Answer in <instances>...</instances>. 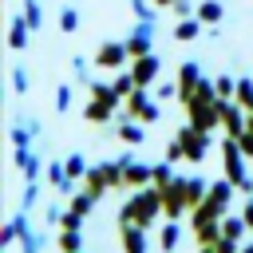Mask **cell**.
Segmentation results:
<instances>
[{"instance_id": "1", "label": "cell", "mask_w": 253, "mask_h": 253, "mask_svg": "<svg viewBox=\"0 0 253 253\" xmlns=\"http://www.w3.org/2000/svg\"><path fill=\"white\" fill-rule=\"evenodd\" d=\"M158 194H162L166 217H182L186 210H194V206L210 194V182H206V178H182V174H174V182L162 186Z\"/></svg>"}, {"instance_id": "2", "label": "cell", "mask_w": 253, "mask_h": 253, "mask_svg": "<svg viewBox=\"0 0 253 253\" xmlns=\"http://www.w3.org/2000/svg\"><path fill=\"white\" fill-rule=\"evenodd\" d=\"M158 213H166L162 210V194H158V186H138L126 202H123V210H119V221H134V225H154L158 221Z\"/></svg>"}, {"instance_id": "3", "label": "cell", "mask_w": 253, "mask_h": 253, "mask_svg": "<svg viewBox=\"0 0 253 253\" xmlns=\"http://www.w3.org/2000/svg\"><path fill=\"white\" fill-rule=\"evenodd\" d=\"M245 158H249V154H245V150H241V142L229 134V138L221 142V174H225L229 182H237V190H241V194H253V178L245 174Z\"/></svg>"}, {"instance_id": "4", "label": "cell", "mask_w": 253, "mask_h": 253, "mask_svg": "<svg viewBox=\"0 0 253 253\" xmlns=\"http://www.w3.org/2000/svg\"><path fill=\"white\" fill-rule=\"evenodd\" d=\"M119 91H115V83H91V99H87V107H83V119L87 123H107L111 115H115V107H119Z\"/></svg>"}, {"instance_id": "5", "label": "cell", "mask_w": 253, "mask_h": 253, "mask_svg": "<svg viewBox=\"0 0 253 253\" xmlns=\"http://www.w3.org/2000/svg\"><path fill=\"white\" fill-rule=\"evenodd\" d=\"M83 186H87L95 198H103L107 190L126 186V182H123V162H99V166H91V170H87V178H83Z\"/></svg>"}, {"instance_id": "6", "label": "cell", "mask_w": 253, "mask_h": 253, "mask_svg": "<svg viewBox=\"0 0 253 253\" xmlns=\"http://www.w3.org/2000/svg\"><path fill=\"white\" fill-rule=\"evenodd\" d=\"M174 138L182 142V154H186V162H202V158L210 154V130H198L194 123L178 126V134H174Z\"/></svg>"}, {"instance_id": "7", "label": "cell", "mask_w": 253, "mask_h": 253, "mask_svg": "<svg viewBox=\"0 0 253 253\" xmlns=\"http://www.w3.org/2000/svg\"><path fill=\"white\" fill-rule=\"evenodd\" d=\"M95 63L107 67V71H119L123 63H130V51H126V40H107L99 51H95Z\"/></svg>"}, {"instance_id": "8", "label": "cell", "mask_w": 253, "mask_h": 253, "mask_svg": "<svg viewBox=\"0 0 253 253\" xmlns=\"http://www.w3.org/2000/svg\"><path fill=\"white\" fill-rule=\"evenodd\" d=\"M126 51H130V59L154 51V20H138L134 24V32L126 36Z\"/></svg>"}, {"instance_id": "9", "label": "cell", "mask_w": 253, "mask_h": 253, "mask_svg": "<svg viewBox=\"0 0 253 253\" xmlns=\"http://www.w3.org/2000/svg\"><path fill=\"white\" fill-rule=\"evenodd\" d=\"M158 71H162V59H158L154 51H146V55H134V59H130V75H134V83H138V87H150V83L158 79Z\"/></svg>"}, {"instance_id": "10", "label": "cell", "mask_w": 253, "mask_h": 253, "mask_svg": "<svg viewBox=\"0 0 253 253\" xmlns=\"http://www.w3.org/2000/svg\"><path fill=\"white\" fill-rule=\"evenodd\" d=\"M119 162H123V182H126V186H134V190H138V186H150V182H154V166L138 162L134 154H123Z\"/></svg>"}, {"instance_id": "11", "label": "cell", "mask_w": 253, "mask_h": 253, "mask_svg": "<svg viewBox=\"0 0 253 253\" xmlns=\"http://www.w3.org/2000/svg\"><path fill=\"white\" fill-rule=\"evenodd\" d=\"M245 123H249V111L237 103V99H221V126H225V134H241L245 130Z\"/></svg>"}, {"instance_id": "12", "label": "cell", "mask_w": 253, "mask_h": 253, "mask_svg": "<svg viewBox=\"0 0 253 253\" xmlns=\"http://www.w3.org/2000/svg\"><path fill=\"white\" fill-rule=\"evenodd\" d=\"M126 115H134V119H142V123H154V119H158V103L146 99V87H134V91L126 95Z\"/></svg>"}, {"instance_id": "13", "label": "cell", "mask_w": 253, "mask_h": 253, "mask_svg": "<svg viewBox=\"0 0 253 253\" xmlns=\"http://www.w3.org/2000/svg\"><path fill=\"white\" fill-rule=\"evenodd\" d=\"M119 237H123V253H146V225L119 221Z\"/></svg>"}, {"instance_id": "14", "label": "cell", "mask_w": 253, "mask_h": 253, "mask_svg": "<svg viewBox=\"0 0 253 253\" xmlns=\"http://www.w3.org/2000/svg\"><path fill=\"white\" fill-rule=\"evenodd\" d=\"M198 83H202V71H198V63H194V59H186V63L178 67V99L186 103V99L198 91Z\"/></svg>"}, {"instance_id": "15", "label": "cell", "mask_w": 253, "mask_h": 253, "mask_svg": "<svg viewBox=\"0 0 253 253\" xmlns=\"http://www.w3.org/2000/svg\"><path fill=\"white\" fill-rule=\"evenodd\" d=\"M8 28H12V32H8V47H12V51H24L28 40H32V24H28V16H12Z\"/></svg>"}, {"instance_id": "16", "label": "cell", "mask_w": 253, "mask_h": 253, "mask_svg": "<svg viewBox=\"0 0 253 253\" xmlns=\"http://www.w3.org/2000/svg\"><path fill=\"white\" fill-rule=\"evenodd\" d=\"M119 138H123L126 146H138V142L146 138V126H142V119L134 123V115H126V119L119 123Z\"/></svg>"}, {"instance_id": "17", "label": "cell", "mask_w": 253, "mask_h": 253, "mask_svg": "<svg viewBox=\"0 0 253 253\" xmlns=\"http://www.w3.org/2000/svg\"><path fill=\"white\" fill-rule=\"evenodd\" d=\"M36 134H40V123H36V119H20V123L12 126V134H8V138H12V146H32V138H36Z\"/></svg>"}, {"instance_id": "18", "label": "cell", "mask_w": 253, "mask_h": 253, "mask_svg": "<svg viewBox=\"0 0 253 253\" xmlns=\"http://www.w3.org/2000/svg\"><path fill=\"white\" fill-rule=\"evenodd\" d=\"M178 241H182V221H178V217H170V221L162 225V233H158V245H162V253H174V249H178Z\"/></svg>"}, {"instance_id": "19", "label": "cell", "mask_w": 253, "mask_h": 253, "mask_svg": "<svg viewBox=\"0 0 253 253\" xmlns=\"http://www.w3.org/2000/svg\"><path fill=\"white\" fill-rule=\"evenodd\" d=\"M206 28H213V24H221V16H225V8H221V0H202L198 4V12H194Z\"/></svg>"}, {"instance_id": "20", "label": "cell", "mask_w": 253, "mask_h": 253, "mask_svg": "<svg viewBox=\"0 0 253 253\" xmlns=\"http://www.w3.org/2000/svg\"><path fill=\"white\" fill-rule=\"evenodd\" d=\"M47 182H51L59 194H71V190H75V182L67 178V162H51V166H47Z\"/></svg>"}, {"instance_id": "21", "label": "cell", "mask_w": 253, "mask_h": 253, "mask_svg": "<svg viewBox=\"0 0 253 253\" xmlns=\"http://www.w3.org/2000/svg\"><path fill=\"white\" fill-rule=\"evenodd\" d=\"M245 229H249V221L237 213V217H221V237H229V241H237V245H245Z\"/></svg>"}, {"instance_id": "22", "label": "cell", "mask_w": 253, "mask_h": 253, "mask_svg": "<svg viewBox=\"0 0 253 253\" xmlns=\"http://www.w3.org/2000/svg\"><path fill=\"white\" fill-rule=\"evenodd\" d=\"M202 28H206V24H202L198 16H186V20H178L174 40H182V43H186V40H198V36H202Z\"/></svg>"}, {"instance_id": "23", "label": "cell", "mask_w": 253, "mask_h": 253, "mask_svg": "<svg viewBox=\"0 0 253 253\" xmlns=\"http://www.w3.org/2000/svg\"><path fill=\"white\" fill-rule=\"evenodd\" d=\"M63 162H67V178H71V182H83V178H87V170H91L83 154H67Z\"/></svg>"}, {"instance_id": "24", "label": "cell", "mask_w": 253, "mask_h": 253, "mask_svg": "<svg viewBox=\"0 0 253 253\" xmlns=\"http://www.w3.org/2000/svg\"><path fill=\"white\" fill-rule=\"evenodd\" d=\"M59 253H83L79 229H59Z\"/></svg>"}, {"instance_id": "25", "label": "cell", "mask_w": 253, "mask_h": 253, "mask_svg": "<svg viewBox=\"0 0 253 253\" xmlns=\"http://www.w3.org/2000/svg\"><path fill=\"white\" fill-rule=\"evenodd\" d=\"M95 202H99V198H95V194H91V190H87V186H83V194H75V198H71V210H75V213H83V217H87V213H91V210H95Z\"/></svg>"}, {"instance_id": "26", "label": "cell", "mask_w": 253, "mask_h": 253, "mask_svg": "<svg viewBox=\"0 0 253 253\" xmlns=\"http://www.w3.org/2000/svg\"><path fill=\"white\" fill-rule=\"evenodd\" d=\"M245 111H253V79H237V95H233Z\"/></svg>"}, {"instance_id": "27", "label": "cell", "mask_w": 253, "mask_h": 253, "mask_svg": "<svg viewBox=\"0 0 253 253\" xmlns=\"http://www.w3.org/2000/svg\"><path fill=\"white\" fill-rule=\"evenodd\" d=\"M59 32H79V12L75 8H59Z\"/></svg>"}, {"instance_id": "28", "label": "cell", "mask_w": 253, "mask_h": 253, "mask_svg": "<svg viewBox=\"0 0 253 253\" xmlns=\"http://www.w3.org/2000/svg\"><path fill=\"white\" fill-rule=\"evenodd\" d=\"M71 67H75V79H79V83H87V87L95 83V79H91V67H87V55H71Z\"/></svg>"}, {"instance_id": "29", "label": "cell", "mask_w": 253, "mask_h": 253, "mask_svg": "<svg viewBox=\"0 0 253 253\" xmlns=\"http://www.w3.org/2000/svg\"><path fill=\"white\" fill-rule=\"evenodd\" d=\"M24 16H28L32 32H36V28H43V12H40V0H24Z\"/></svg>"}, {"instance_id": "30", "label": "cell", "mask_w": 253, "mask_h": 253, "mask_svg": "<svg viewBox=\"0 0 253 253\" xmlns=\"http://www.w3.org/2000/svg\"><path fill=\"white\" fill-rule=\"evenodd\" d=\"M12 87H16V95H28V67L24 63L12 67Z\"/></svg>"}, {"instance_id": "31", "label": "cell", "mask_w": 253, "mask_h": 253, "mask_svg": "<svg viewBox=\"0 0 253 253\" xmlns=\"http://www.w3.org/2000/svg\"><path fill=\"white\" fill-rule=\"evenodd\" d=\"M213 83H217V99H233V95H237V79H229V75H217Z\"/></svg>"}, {"instance_id": "32", "label": "cell", "mask_w": 253, "mask_h": 253, "mask_svg": "<svg viewBox=\"0 0 253 253\" xmlns=\"http://www.w3.org/2000/svg\"><path fill=\"white\" fill-rule=\"evenodd\" d=\"M36 202H40V182H28L24 186V198H20V210H32Z\"/></svg>"}, {"instance_id": "33", "label": "cell", "mask_w": 253, "mask_h": 253, "mask_svg": "<svg viewBox=\"0 0 253 253\" xmlns=\"http://www.w3.org/2000/svg\"><path fill=\"white\" fill-rule=\"evenodd\" d=\"M237 142H241V150L253 158V111H249V123H245V130L237 134Z\"/></svg>"}, {"instance_id": "34", "label": "cell", "mask_w": 253, "mask_h": 253, "mask_svg": "<svg viewBox=\"0 0 253 253\" xmlns=\"http://www.w3.org/2000/svg\"><path fill=\"white\" fill-rule=\"evenodd\" d=\"M67 107H71V87L59 83V87H55V111H67Z\"/></svg>"}, {"instance_id": "35", "label": "cell", "mask_w": 253, "mask_h": 253, "mask_svg": "<svg viewBox=\"0 0 253 253\" xmlns=\"http://www.w3.org/2000/svg\"><path fill=\"white\" fill-rule=\"evenodd\" d=\"M12 241H20V229H16V221H12V217H8V225H4V229H0V245H4V249H8V245H12Z\"/></svg>"}, {"instance_id": "36", "label": "cell", "mask_w": 253, "mask_h": 253, "mask_svg": "<svg viewBox=\"0 0 253 253\" xmlns=\"http://www.w3.org/2000/svg\"><path fill=\"white\" fill-rule=\"evenodd\" d=\"M59 225H63V229H83V213H75V210H67V213L59 217Z\"/></svg>"}, {"instance_id": "37", "label": "cell", "mask_w": 253, "mask_h": 253, "mask_svg": "<svg viewBox=\"0 0 253 253\" xmlns=\"http://www.w3.org/2000/svg\"><path fill=\"white\" fill-rule=\"evenodd\" d=\"M166 158H170V162H186V154H182V142H178V138L166 146Z\"/></svg>"}, {"instance_id": "38", "label": "cell", "mask_w": 253, "mask_h": 253, "mask_svg": "<svg viewBox=\"0 0 253 253\" xmlns=\"http://www.w3.org/2000/svg\"><path fill=\"white\" fill-rule=\"evenodd\" d=\"M59 217H63L59 206H47V210H43V221H47V225H59Z\"/></svg>"}, {"instance_id": "39", "label": "cell", "mask_w": 253, "mask_h": 253, "mask_svg": "<svg viewBox=\"0 0 253 253\" xmlns=\"http://www.w3.org/2000/svg\"><path fill=\"white\" fill-rule=\"evenodd\" d=\"M241 217H245V221H249V229H253V194H249V202L241 206Z\"/></svg>"}, {"instance_id": "40", "label": "cell", "mask_w": 253, "mask_h": 253, "mask_svg": "<svg viewBox=\"0 0 253 253\" xmlns=\"http://www.w3.org/2000/svg\"><path fill=\"white\" fill-rule=\"evenodd\" d=\"M241 253H253V241H245V245H241Z\"/></svg>"}, {"instance_id": "41", "label": "cell", "mask_w": 253, "mask_h": 253, "mask_svg": "<svg viewBox=\"0 0 253 253\" xmlns=\"http://www.w3.org/2000/svg\"><path fill=\"white\" fill-rule=\"evenodd\" d=\"M154 4H158V8H170V4H174V0H154Z\"/></svg>"}]
</instances>
